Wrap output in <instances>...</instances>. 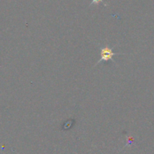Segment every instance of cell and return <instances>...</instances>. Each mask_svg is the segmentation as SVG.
<instances>
[{"label":"cell","mask_w":154,"mask_h":154,"mask_svg":"<svg viewBox=\"0 0 154 154\" xmlns=\"http://www.w3.org/2000/svg\"><path fill=\"white\" fill-rule=\"evenodd\" d=\"M113 49H114V48H111L108 45H106L105 47L101 48L100 49L101 57L100 59H99V61L97 62L96 65H98L99 63H100L102 61L108 62L109 61V60H111V61L114 62V63H115V61L113 60V57L117 55H122V54H116V53H114L113 52Z\"/></svg>","instance_id":"6da1fadb"},{"label":"cell","mask_w":154,"mask_h":154,"mask_svg":"<svg viewBox=\"0 0 154 154\" xmlns=\"http://www.w3.org/2000/svg\"><path fill=\"white\" fill-rule=\"evenodd\" d=\"M99 2H103V0H93V2H91V5H94V4H99Z\"/></svg>","instance_id":"7a4b0ae2"}]
</instances>
